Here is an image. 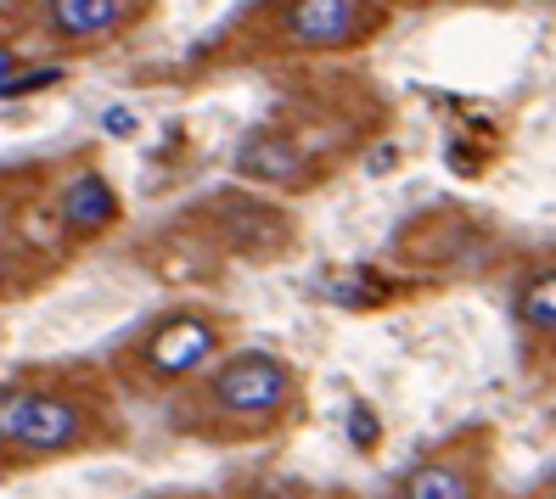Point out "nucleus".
Masks as SVG:
<instances>
[{"mask_svg": "<svg viewBox=\"0 0 556 499\" xmlns=\"http://www.w3.org/2000/svg\"><path fill=\"white\" fill-rule=\"evenodd\" d=\"M214 348H219L214 320H203V315H175V320H163L152 337H147V364H152L157 376H186V371H198Z\"/></svg>", "mask_w": 556, "mask_h": 499, "instance_id": "nucleus-5", "label": "nucleus"}, {"mask_svg": "<svg viewBox=\"0 0 556 499\" xmlns=\"http://www.w3.org/2000/svg\"><path fill=\"white\" fill-rule=\"evenodd\" d=\"M517 320L529 331H545V337H556V270H540L522 281L517 292Z\"/></svg>", "mask_w": 556, "mask_h": 499, "instance_id": "nucleus-10", "label": "nucleus"}, {"mask_svg": "<svg viewBox=\"0 0 556 499\" xmlns=\"http://www.w3.org/2000/svg\"><path fill=\"white\" fill-rule=\"evenodd\" d=\"M208 398L225 415H248V421L276 415V410H287V398H292V371H287V359L248 348V354H231L208 376Z\"/></svg>", "mask_w": 556, "mask_h": 499, "instance_id": "nucleus-2", "label": "nucleus"}, {"mask_svg": "<svg viewBox=\"0 0 556 499\" xmlns=\"http://www.w3.org/2000/svg\"><path fill=\"white\" fill-rule=\"evenodd\" d=\"M237 169L248 175V180H265V185H292L304 175V152L292 146L287 136H248L242 141V152H237Z\"/></svg>", "mask_w": 556, "mask_h": 499, "instance_id": "nucleus-8", "label": "nucleus"}, {"mask_svg": "<svg viewBox=\"0 0 556 499\" xmlns=\"http://www.w3.org/2000/svg\"><path fill=\"white\" fill-rule=\"evenodd\" d=\"M208 219L219 230V242L225 247H237V253H253V258H265V253H281L292 242V219L270 203H253V196L242 191H225L208 203Z\"/></svg>", "mask_w": 556, "mask_h": 499, "instance_id": "nucleus-3", "label": "nucleus"}, {"mask_svg": "<svg viewBox=\"0 0 556 499\" xmlns=\"http://www.w3.org/2000/svg\"><path fill=\"white\" fill-rule=\"evenodd\" d=\"M12 68H17V56H12L7 46H0V90H7V85H12Z\"/></svg>", "mask_w": 556, "mask_h": 499, "instance_id": "nucleus-14", "label": "nucleus"}, {"mask_svg": "<svg viewBox=\"0 0 556 499\" xmlns=\"http://www.w3.org/2000/svg\"><path fill=\"white\" fill-rule=\"evenodd\" d=\"M349 426H354V444H359V449L377 444V415H371V405H354V410H349Z\"/></svg>", "mask_w": 556, "mask_h": 499, "instance_id": "nucleus-12", "label": "nucleus"}, {"mask_svg": "<svg viewBox=\"0 0 556 499\" xmlns=\"http://www.w3.org/2000/svg\"><path fill=\"white\" fill-rule=\"evenodd\" d=\"M281 28H287L292 46L332 51V46H354L359 35H366L371 12L354 7V0H299V7L281 12Z\"/></svg>", "mask_w": 556, "mask_h": 499, "instance_id": "nucleus-4", "label": "nucleus"}, {"mask_svg": "<svg viewBox=\"0 0 556 499\" xmlns=\"http://www.w3.org/2000/svg\"><path fill=\"white\" fill-rule=\"evenodd\" d=\"M478 483L462 460H428V465H416V472L405 477L400 499H472Z\"/></svg>", "mask_w": 556, "mask_h": 499, "instance_id": "nucleus-9", "label": "nucleus"}, {"mask_svg": "<svg viewBox=\"0 0 556 499\" xmlns=\"http://www.w3.org/2000/svg\"><path fill=\"white\" fill-rule=\"evenodd\" d=\"M46 23H51V35L85 46V40H108L124 23H136V7L129 0H51Z\"/></svg>", "mask_w": 556, "mask_h": 499, "instance_id": "nucleus-6", "label": "nucleus"}, {"mask_svg": "<svg viewBox=\"0 0 556 499\" xmlns=\"http://www.w3.org/2000/svg\"><path fill=\"white\" fill-rule=\"evenodd\" d=\"M102 124H108V136H118V141L136 136V118H129L124 107H108V118H102Z\"/></svg>", "mask_w": 556, "mask_h": 499, "instance_id": "nucleus-13", "label": "nucleus"}, {"mask_svg": "<svg viewBox=\"0 0 556 499\" xmlns=\"http://www.w3.org/2000/svg\"><path fill=\"white\" fill-rule=\"evenodd\" d=\"M56 79H62L56 68H35V74H12V85L0 90V95H7V102H12V95H28V90H46V85H56Z\"/></svg>", "mask_w": 556, "mask_h": 499, "instance_id": "nucleus-11", "label": "nucleus"}, {"mask_svg": "<svg viewBox=\"0 0 556 499\" xmlns=\"http://www.w3.org/2000/svg\"><path fill=\"white\" fill-rule=\"evenodd\" d=\"M56 214L68 236H102V230L118 219V191L102 175H74L56 196Z\"/></svg>", "mask_w": 556, "mask_h": 499, "instance_id": "nucleus-7", "label": "nucleus"}, {"mask_svg": "<svg viewBox=\"0 0 556 499\" xmlns=\"http://www.w3.org/2000/svg\"><path fill=\"white\" fill-rule=\"evenodd\" d=\"M90 415L56 387H17L0 398V444L23 455H68L85 444Z\"/></svg>", "mask_w": 556, "mask_h": 499, "instance_id": "nucleus-1", "label": "nucleus"}]
</instances>
